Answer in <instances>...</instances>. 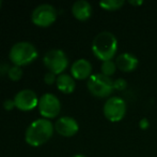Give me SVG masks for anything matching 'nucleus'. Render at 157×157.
<instances>
[{
	"mask_svg": "<svg viewBox=\"0 0 157 157\" xmlns=\"http://www.w3.org/2000/svg\"><path fill=\"white\" fill-rule=\"evenodd\" d=\"M72 157H86L85 155H82V154H76V155L72 156Z\"/></svg>",
	"mask_w": 157,
	"mask_h": 157,
	"instance_id": "5701e85b",
	"label": "nucleus"
},
{
	"mask_svg": "<svg viewBox=\"0 0 157 157\" xmlns=\"http://www.w3.org/2000/svg\"><path fill=\"white\" fill-rule=\"evenodd\" d=\"M72 14L78 21L86 22L92 15V6L86 0H78L72 6Z\"/></svg>",
	"mask_w": 157,
	"mask_h": 157,
	"instance_id": "ddd939ff",
	"label": "nucleus"
},
{
	"mask_svg": "<svg viewBox=\"0 0 157 157\" xmlns=\"http://www.w3.org/2000/svg\"><path fill=\"white\" fill-rule=\"evenodd\" d=\"M13 100H14L16 109L23 112H29L37 108L40 98L37 97L34 90L25 88V89H21L18 93H16Z\"/></svg>",
	"mask_w": 157,
	"mask_h": 157,
	"instance_id": "1a4fd4ad",
	"label": "nucleus"
},
{
	"mask_svg": "<svg viewBox=\"0 0 157 157\" xmlns=\"http://www.w3.org/2000/svg\"><path fill=\"white\" fill-rule=\"evenodd\" d=\"M57 78H58V76H57L56 74L52 73V72H47V73H45V76H44V82H45L47 85H52V84H55L57 82Z\"/></svg>",
	"mask_w": 157,
	"mask_h": 157,
	"instance_id": "6ab92c4d",
	"label": "nucleus"
},
{
	"mask_svg": "<svg viewBox=\"0 0 157 157\" xmlns=\"http://www.w3.org/2000/svg\"><path fill=\"white\" fill-rule=\"evenodd\" d=\"M128 3L132 4V6H141L143 2L142 1H129Z\"/></svg>",
	"mask_w": 157,
	"mask_h": 157,
	"instance_id": "4be33fe9",
	"label": "nucleus"
},
{
	"mask_svg": "<svg viewBox=\"0 0 157 157\" xmlns=\"http://www.w3.org/2000/svg\"><path fill=\"white\" fill-rule=\"evenodd\" d=\"M126 87H127V82H126V80L122 79V78H119L113 81V89L114 90L122 92V90L126 89Z\"/></svg>",
	"mask_w": 157,
	"mask_h": 157,
	"instance_id": "a211bd4d",
	"label": "nucleus"
},
{
	"mask_svg": "<svg viewBox=\"0 0 157 157\" xmlns=\"http://www.w3.org/2000/svg\"><path fill=\"white\" fill-rule=\"evenodd\" d=\"M37 109H39L40 114L43 116V118H56L61 111L60 99L52 93H45L40 97Z\"/></svg>",
	"mask_w": 157,
	"mask_h": 157,
	"instance_id": "0eeeda50",
	"label": "nucleus"
},
{
	"mask_svg": "<svg viewBox=\"0 0 157 157\" xmlns=\"http://www.w3.org/2000/svg\"><path fill=\"white\" fill-rule=\"evenodd\" d=\"M123 6H124V1L122 0H104L99 2V6L106 11L120 10Z\"/></svg>",
	"mask_w": 157,
	"mask_h": 157,
	"instance_id": "2eb2a0df",
	"label": "nucleus"
},
{
	"mask_svg": "<svg viewBox=\"0 0 157 157\" xmlns=\"http://www.w3.org/2000/svg\"><path fill=\"white\" fill-rule=\"evenodd\" d=\"M126 102L121 97H110L103 108L104 115L111 123H118L122 121L126 114Z\"/></svg>",
	"mask_w": 157,
	"mask_h": 157,
	"instance_id": "6e6552de",
	"label": "nucleus"
},
{
	"mask_svg": "<svg viewBox=\"0 0 157 157\" xmlns=\"http://www.w3.org/2000/svg\"><path fill=\"white\" fill-rule=\"evenodd\" d=\"M71 76L75 80H89L92 76V65L85 58H79L73 63L71 67Z\"/></svg>",
	"mask_w": 157,
	"mask_h": 157,
	"instance_id": "9b49d317",
	"label": "nucleus"
},
{
	"mask_svg": "<svg viewBox=\"0 0 157 157\" xmlns=\"http://www.w3.org/2000/svg\"><path fill=\"white\" fill-rule=\"evenodd\" d=\"M139 127H140L142 130H147V128L150 127V122H149V119H147V118H141V121L139 122Z\"/></svg>",
	"mask_w": 157,
	"mask_h": 157,
	"instance_id": "412c9836",
	"label": "nucleus"
},
{
	"mask_svg": "<svg viewBox=\"0 0 157 157\" xmlns=\"http://www.w3.org/2000/svg\"><path fill=\"white\" fill-rule=\"evenodd\" d=\"M1 6H2V1L0 0V9H1Z\"/></svg>",
	"mask_w": 157,
	"mask_h": 157,
	"instance_id": "b1692460",
	"label": "nucleus"
},
{
	"mask_svg": "<svg viewBox=\"0 0 157 157\" xmlns=\"http://www.w3.org/2000/svg\"><path fill=\"white\" fill-rule=\"evenodd\" d=\"M39 57L37 48L28 41H19L13 44L9 52V59L14 66L23 67L32 64Z\"/></svg>",
	"mask_w": 157,
	"mask_h": 157,
	"instance_id": "7ed1b4c3",
	"label": "nucleus"
},
{
	"mask_svg": "<svg viewBox=\"0 0 157 157\" xmlns=\"http://www.w3.org/2000/svg\"><path fill=\"white\" fill-rule=\"evenodd\" d=\"M55 126L49 119L37 118L33 121L25 131V141L32 147H39L52 139Z\"/></svg>",
	"mask_w": 157,
	"mask_h": 157,
	"instance_id": "f257e3e1",
	"label": "nucleus"
},
{
	"mask_svg": "<svg viewBox=\"0 0 157 157\" xmlns=\"http://www.w3.org/2000/svg\"><path fill=\"white\" fill-rule=\"evenodd\" d=\"M92 52L101 61L111 60L118 51V40L110 31H101L92 41Z\"/></svg>",
	"mask_w": 157,
	"mask_h": 157,
	"instance_id": "f03ea898",
	"label": "nucleus"
},
{
	"mask_svg": "<svg viewBox=\"0 0 157 157\" xmlns=\"http://www.w3.org/2000/svg\"><path fill=\"white\" fill-rule=\"evenodd\" d=\"M116 65L122 72L134 71L139 65V59L130 53H122L116 59Z\"/></svg>",
	"mask_w": 157,
	"mask_h": 157,
	"instance_id": "f8f14e48",
	"label": "nucleus"
},
{
	"mask_svg": "<svg viewBox=\"0 0 157 157\" xmlns=\"http://www.w3.org/2000/svg\"><path fill=\"white\" fill-rule=\"evenodd\" d=\"M90 94L96 98H106L113 92V81L103 73L92 74L87 82Z\"/></svg>",
	"mask_w": 157,
	"mask_h": 157,
	"instance_id": "20e7f679",
	"label": "nucleus"
},
{
	"mask_svg": "<svg viewBox=\"0 0 157 157\" xmlns=\"http://www.w3.org/2000/svg\"><path fill=\"white\" fill-rule=\"evenodd\" d=\"M43 64L48 72L60 76L68 66V58L66 54L60 48H52L45 53L43 56Z\"/></svg>",
	"mask_w": 157,
	"mask_h": 157,
	"instance_id": "39448f33",
	"label": "nucleus"
},
{
	"mask_svg": "<svg viewBox=\"0 0 157 157\" xmlns=\"http://www.w3.org/2000/svg\"><path fill=\"white\" fill-rule=\"evenodd\" d=\"M58 19V11L52 4L43 3L37 6L32 11L31 21L36 27L47 28L52 26Z\"/></svg>",
	"mask_w": 157,
	"mask_h": 157,
	"instance_id": "423d86ee",
	"label": "nucleus"
},
{
	"mask_svg": "<svg viewBox=\"0 0 157 157\" xmlns=\"http://www.w3.org/2000/svg\"><path fill=\"white\" fill-rule=\"evenodd\" d=\"M117 65H116V61L111 60H106V61H103L101 63V73H103L104 76H111L116 73L117 71Z\"/></svg>",
	"mask_w": 157,
	"mask_h": 157,
	"instance_id": "dca6fc26",
	"label": "nucleus"
},
{
	"mask_svg": "<svg viewBox=\"0 0 157 157\" xmlns=\"http://www.w3.org/2000/svg\"><path fill=\"white\" fill-rule=\"evenodd\" d=\"M56 85L57 88L61 93L70 95L72 93H74L75 88H76V82H75V79L71 74L62 73L60 76H58V78H57Z\"/></svg>",
	"mask_w": 157,
	"mask_h": 157,
	"instance_id": "4468645a",
	"label": "nucleus"
},
{
	"mask_svg": "<svg viewBox=\"0 0 157 157\" xmlns=\"http://www.w3.org/2000/svg\"><path fill=\"white\" fill-rule=\"evenodd\" d=\"M24 76V71L23 68L18 67V66H14L13 65L12 67L9 68L8 70V78L13 82H17L19 80H21Z\"/></svg>",
	"mask_w": 157,
	"mask_h": 157,
	"instance_id": "f3484780",
	"label": "nucleus"
},
{
	"mask_svg": "<svg viewBox=\"0 0 157 157\" xmlns=\"http://www.w3.org/2000/svg\"><path fill=\"white\" fill-rule=\"evenodd\" d=\"M15 108V103L13 99H6V100L3 101V109L6 111H12Z\"/></svg>",
	"mask_w": 157,
	"mask_h": 157,
	"instance_id": "aec40b11",
	"label": "nucleus"
},
{
	"mask_svg": "<svg viewBox=\"0 0 157 157\" xmlns=\"http://www.w3.org/2000/svg\"><path fill=\"white\" fill-rule=\"evenodd\" d=\"M54 126L55 130L58 132V134L64 137V138L74 137L79 130V125L77 121L74 118H71V116L59 118Z\"/></svg>",
	"mask_w": 157,
	"mask_h": 157,
	"instance_id": "9d476101",
	"label": "nucleus"
}]
</instances>
